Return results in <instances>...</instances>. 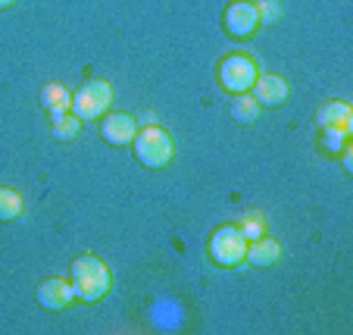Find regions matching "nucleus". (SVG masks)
Instances as JSON below:
<instances>
[{
  "instance_id": "18",
  "label": "nucleus",
  "mask_w": 353,
  "mask_h": 335,
  "mask_svg": "<svg viewBox=\"0 0 353 335\" xmlns=\"http://www.w3.org/2000/svg\"><path fill=\"white\" fill-rule=\"evenodd\" d=\"M256 13H260V22H272L279 16V7H275V0H260L256 3Z\"/></svg>"
},
{
  "instance_id": "10",
  "label": "nucleus",
  "mask_w": 353,
  "mask_h": 335,
  "mask_svg": "<svg viewBox=\"0 0 353 335\" xmlns=\"http://www.w3.org/2000/svg\"><path fill=\"white\" fill-rule=\"evenodd\" d=\"M316 122H319V128H338V132L347 135L353 126V110L344 101H332L316 113Z\"/></svg>"
},
{
  "instance_id": "13",
  "label": "nucleus",
  "mask_w": 353,
  "mask_h": 335,
  "mask_svg": "<svg viewBox=\"0 0 353 335\" xmlns=\"http://www.w3.org/2000/svg\"><path fill=\"white\" fill-rule=\"evenodd\" d=\"M50 132H54L57 141H72L75 135L81 132V119L79 116H69V113H60V116H50Z\"/></svg>"
},
{
  "instance_id": "14",
  "label": "nucleus",
  "mask_w": 353,
  "mask_h": 335,
  "mask_svg": "<svg viewBox=\"0 0 353 335\" xmlns=\"http://www.w3.org/2000/svg\"><path fill=\"white\" fill-rule=\"evenodd\" d=\"M260 116V104L254 97H247V94H238L232 101V119L241 122V126H250V122Z\"/></svg>"
},
{
  "instance_id": "16",
  "label": "nucleus",
  "mask_w": 353,
  "mask_h": 335,
  "mask_svg": "<svg viewBox=\"0 0 353 335\" xmlns=\"http://www.w3.org/2000/svg\"><path fill=\"white\" fill-rule=\"evenodd\" d=\"M263 216L260 213H247L244 220H241V226H238V232L244 235V242L250 245V242H256V238H263Z\"/></svg>"
},
{
  "instance_id": "2",
  "label": "nucleus",
  "mask_w": 353,
  "mask_h": 335,
  "mask_svg": "<svg viewBox=\"0 0 353 335\" xmlns=\"http://www.w3.org/2000/svg\"><path fill=\"white\" fill-rule=\"evenodd\" d=\"M134 157H138L144 166H150V169H160V166H166L169 160H172V138H169L163 128H157V126H147V128H141L138 135H134Z\"/></svg>"
},
{
  "instance_id": "7",
  "label": "nucleus",
  "mask_w": 353,
  "mask_h": 335,
  "mask_svg": "<svg viewBox=\"0 0 353 335\" xmlns=\"http://www.w3.org/2000/svg\"><path fill=\"white\" fill-rule=\"evenodd\" d=\"M254 101L260 107H281L288 101V82L275 73H266V75H256L254 82Z\"/></svg>"
},
{
  "instance_id": "19",
  "label": "nucleus",
  "mask_w": 353,
  "mask_h": 335,
  "mask_svg": "<svg viewBox=\"0 0 353 335\" xmlns=\"http://www.w3.org/2000/svg\"><path fill=\"white\" fill-rule=\"evenodd\" d=\"M344 169H347V173L353 169V154H350V151H344Z\"/></svg>"
},
{
  "instance_id": "9",
  "label": "nucleus",
  "mask_w": 353,
  "mask_h": 335,
  "mask_svg": "<svg viewBox=\"0 0 353 335\" xmlns=\"http://www.w3.org/2000/svg\"><path fill=\"white\" fill-rule=\"evenodd\" d=\"M100 135L110 144H128L138 135V119L128 113H110L103 116V126H100Z\"/></svg>"
},
{
  "instance_id": "20",
  "label": "nucleus",
  "mask_w": 353,
  "mask_h": 335,
  "mask_svg": "<svg viewBox=\"0 0 353 335\" xmlns=\"http://www.w3.org/2000/svg\"><path fill=\"white\" fill-rule=\"evenodd\" d=\"M10 3H13V0H0V10H7Z\"/></svg>"
},
{
  "instance_id": "4",
  "label": "nucleus",
  "mask_w": 353,
  "mask_h": 335,
  "mask_svg": "<svg viewBox=\"0 0 353 335\" xmlns=\"http://www.w3.org/2000/svg\"><path fill=\"white\" fill-rule=\"evenodd\" d=\"M247 254L244 235L238 232V226H219L210 238V257L216 267H238Z\"/></svg>"
},
{
  "instance_id": "3",
  "label": "nucleus",
  "mask_w": 353,
  "mask_h": 335,
  "mask_svg": "<svg viewBox=\"0 0 353 335\" xmlns=\"http://www.w3.org/2000/svg\"><path fill=\"white\" fill-rule=\"evenodd\" d=\"M110 104H113V88L103 79H91L72 94V107L69 110H72L79 119H97Z\"/></svg>"
},
{
  "instance_id": "8",
  "label": "nucleus",
  "mask_w": 353,
  "mask_h": 335,
  "mask_svg": "<svg viewBox=\"0 0 353 335\" xmlns=\"http://www.w3.org/2000/svg\"><path fill=\"white\" fill-rule=\"evenodd\" d=\"M75 301L72 282L66 279H47L38 285V304L44 310H66Z\"/></svg>"
},
{
  "instance_id": "17",
  "label": "nucleus",
  "mask_w": 353,
  "mask_h": 335,
  "mask_svg": "<svg viewBox=\"0 0 353 335\" xmlns=\"http://www.w3.org/2000/svg\"><path fill=\"white\" fill-rule=\"evenodd\" d=\"M344 141H347L344 132H338V128H322V148H325L328 154H341V151H344Z\"/></svg>"
},
{
  "instance_id": "12",
  "label": "nucleus",
  "mask_w": 353,
  "mask_h": 335,
  "mask_svg": "<svg viewBox=\"0 0 353 335\" xmlns=\"http://www.w3.org/2000/svg\"><path fill=\"white\" fill-rule=\"evenodd\" d=\"M41 107H44L50 116H60L72 107V94H69L63 85L50 82V85H44V91H41Z\"/></svg>"
},
{
  "instance_id": "6",
  "label": "nucleus",
  "mask_w": 353,
  "mask_h": 335,
  "mask_svg": "<svg viewBox=\"0 0 353 335\" xmlns=\"http://www.w3.org/2000/svg\"><path fill=\"white\" fill-rule=\"evenodd\" d=\"M222 22H225V32L234 35V38H247V35H254L256 28H260L256 3H250V0H234L232 7L225 10Z\"/></svg>"
},
{
  "instance_id": "1",
  "label": "nucleus",
  "mask_w": 353,
  "mask_h": 335,
  "mask_svg": "<svg viewBox=\"0 0 353 335\" xmlns=\"http://www.w3.org/2000/svg\"><path fill=\"white\" fill-rule=\"evenodd\" d=\"M69 276H72V291L79 301H103L110 291V285H113V276H110V267L100 257L94 254H85L79 257V260L72 263V269H69Z\"/></svg>"
},
{
  "instance_id": "5",
  "label": "nucleus",
  "mask_w": 353,
  "mask_h": 335,
  "mask_svg": "<svg viewBox=\"0 0 353 335\" xmlns=\"http://www.w3.org/2000/svg\"><path fill=\"white\" fill-rule=\"evenodd\" d=\"M256 63L250 60V57H244V54H232V57H225V60L219 63V85L225 88V91H232V94H244V91H250L254 88V82H256Z\"/></svg>"
},
{
  "instance_id": "11",
  "label": "nucleus",
  "mask_w": 353,
  "mask_h": 335,
  "mask_svg": "<svg viewBox=\"0 0 353 335\" xmlns=\"http://www.w3.org/2000/svg\"><path fill=\"white\" fill-rule=\"evenodd\" d=\"M279 257H281L279 242H272V238H256V242L247 245L244 260L254 263V267H272V263H279Z\"/></svg>"
},
{
  "instance_id": "15",
  "label": "nucleus",
  "mask_w": 353,
  "mask_h": 335,
  "mask_svg": "<svg viewBox=\"0 0 353 335\" xmlns=\"http://www.w3.org/2000/svg\"><path fill=\"white\" fill-rule=\"evenodd\" d=\"M22 213V198L13 188H0V222L16 220Z\"/></svg>"
}]
</instances>
